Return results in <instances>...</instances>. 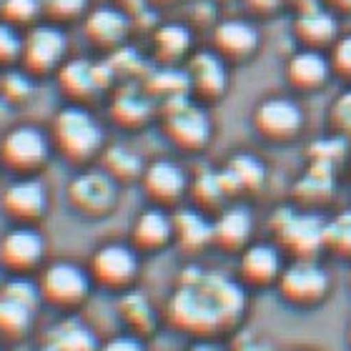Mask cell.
Wrapping results in <instances>:
<instances>
[{"label": "cell", "instance_id": "1", "mask_svg": "<svg viewBox=\"0 0 351 351\" xmlns=\"http://www.w3.org/2000/svg\"><path fill=\"white\" fill-rule=\"evenodd\" d=\"M246 308L243 286L213 271H186L171 293L166 316L173 329L198 339H211L234 329Z\"/></svg>", "mask_w": 351, "mask_h": 351}, {"label": "cell", "instance_id": "2", "mask_svg": "<svg viewBox=\"0 0 351 351\" xmlns=\"http://www.w3.org/2000/svg\"><path fill=\"white\" fill-rule=\"evenodd\" d=\"M48 136L53 143V154L63 156L66 161L78 163V166L93 161L106 148L103 125L83 103H68L60 110H56Z\"/></svg>", "mask_w": 351, "mask_h": 351}, {"label": "cell", "instance_id": "3", "mask_svg": "<svg viewBox=\"0 0 351 351\" xmlns=\"http://www.w3.org/2000/svg\"><path fill=\"white\" fill-rule=\"evenodd\" d=\"M53 156L51 136L33 123L10 125L0 136V169L13 176H38Z\"/></svg>", "mask_w": 351, "mask_h": 351}, {"label": "cell", "instance_id": "4", "mask_svg": "<svg viewBox=\"0 0 351 351\" xmlns=\"http://www.w3.org/2000/svg\"><path fill=\"white\" fill-rule=\"evenodd\" d=\"M36 281L43 304L60 308V311H73V308L83 306L93 289V278L88 269L75 261L43 263Z\"/></svg>", "mask_w": 351, "mask_h": 351}, {"label": "cell", "instance_id": "5", "mask_svg": "<svg viewBox=\"0 0 351 351\" xmlns=\"http://www.w3.org/2000/svg\"><path fill=\"white\" fill-rule=\"evenodd\" d=\"M158 108H161L163 131L173 146L181 151H201L208 146L213 125L204 106L191 101L189 95H176L163 101Z\"/></svg>", "mask_w": 351, "mask_h": 351}, {"label": "cell", "instance_id": "6", "mask_svg": "<svg viewBox=\"0 0 351 351\" xmlns=\"http://www.w3.org/2000/svg\"><path fill=\"white\" fill-rule=\"evenodd\" d=\"M68 58V36L60 23L38 21L36 25L23 30V53L21 63L30 75L43 78L48 73H56L63 60Z\"/></svg>", "mask_w": 351, "mask_h": 351}, {"label": "cell", "instance_id": "7", "mask_svg": "<svg viewBox=\"0 0 351 351\" xmlns=\"http://www.w3.org/2000/svg\"><path fill=\"white\" fill-rule=\"evenodd\" d=\"M66 201L78 216L103 219L118 204V181L103 169H86L68 181Z\"/></svg>", "mask_w": 351, "mask_h": 351}, {"label": "cell", "instance_id": "8", "mask_svg": "<svg viewBox=\"0 0 351 351\" xmlns=\"http://www.w3.org/2000/svg\"><path fill=\"white\" fill-rule=\"evenodd\" d=\"M48 241L43 231L28 223H13L0 236V266L10 276H30L43 269Z\"/></svg>", "mask_w": 351, "mask_h": 351}, {"label": "cell", "instance_id": "9", "mask_svg": "<svg viewBox=\"0 0 351 351\" xmlns=\"http://www.w3.org/2000/svg\"><path fill=\"white\" fill-rule=\"evenodd\" d=\"M141 261L133 243L108 241L93 251L88 261V274L93 284L108 289V291H128L133 281L138 278Z\"/></svg>", "mask_w": 351, "mask_h": 351}, {"label": "cell", "instance_id": "10", "mask_svg": "<svg viewBox=\"0 0 351 351\" xmlns=\"http://www.w3.org/2000/svg\"><path fill=\"white\" fill-rule=\"evenodd\" d=\"M0 211L13 223L38 226L51 211V191L38 176H15L0 193Z\"/></svg>", "mask_w": 351, "mask_h": 351}, {"label": "cell", "instance_id": "11", "mask_svg": "<svg viewBox=\"0 0 351 351\" xmlns=\"http://www.w3.org/2000/svg\"><path fill=\"white\" fill-rule=\"evenodd\" d=\"M60 93L66 95L68 103H83L93 101L95 95H101L108 88L113 78V68L108 63H95L88 58H66L63 66L56 71Z\"/></svg>", "mask_w": 351, "mask_h": 351}, {"label": "cell", "instance_id": "12", "mask_svg": "<svg viewBox=\"0 0 351 351\" xmlns=\"http://www.w3.org/2000/svg\"><path fill=\"white\" fill-rule=\"evenodd\" d=\"M278 291L291 304L314 306L329 291V274L311 258H296L291 266L281 269Z\"/></svg>", "mask_w": 351, "mask_h": 351}, {"label": "cell", "instance_id": "13", "mask_svg": "<svg viewBox=\"0 0 351 351\" xmlns=\"http://www.w3.org/2000/svg\"><path fill=\"white\" fill-rule=\"evenodd\" d=\"M324 226L316 216H301V213H278L274 221V231H276L278 241L286 251H291L296 258L314 256L319 246H324Z\"/></svg>", "mask_w": 351, "mask_h": 351}, {"label": "cell", "instance_id": "14", "mask_svg": "<svg viewBox=\"0 0 351 351\" xmlns=\"http://www.w3.org/2000/svg\"><path fill=\"white\" fill-rule=\"evenodd\" d=\"M301 108L291 98H266L254 110V128L269 141H289L301 131Z\"/></svg>", "mask_w": 351, "mask_h": 351}, {"label": "cell", "instance_id": "15", "mask_svg": "<svg viewBox=\"0 0 351 351\" xmlns=\"http://www.w3.org/2000/svg\"><path fill=\"white\" fill-rule=\"evenodd\" d=\"M141 183H143L146 196L156 206L178 204L191 186L186 171L176 161H169V158H158V161L148 163L143 169V176H141Z\"/></svg>", "mask_w": 351, "mask_h": 351}, {"label": "cell", "instance_id": "16", "mask_svg": "<svg viewBox=\"0 0 351 351\" xmlns=\"http://www.w3.org/2000/svg\"><path fill=\"white\" fill-rule=\"evenodd\" d=\"M186 78H189V88L196 95H201L204 101H216L226 93L228 86L226 60L216 51L193 53L186 66Z\"/></svg>", "mask_w": 351, "mask_h": 351}, {"label": "cell", "instance_id": "17", "mask_svg": "<svg viewBox=\"0 0 351 351\" xmlns=\"http://www.w3.org/2000/svg\"><path fill=\"white\" fill-rule=\"evenodd\" d=\"M131 30L128 10L113 5L93 8L83 15V33L98 48H116L123 43V38Z\"/></svg>", "mask_w": 351, "mask_h": 351}, {"label": "cell", "instance_id": "18", "mask_svg": "<svg viewBox=\"0 0 351 351\" xmlns=\"http://www.w3.org/2000/svg\"><path fill=\"white\" fill-rule=\"evenodd\" d=\"M158 103L146 90V86H136V83H125L113 93L110 98V118L123 128H141L151 121L156 113Z\"/></svg>", "mask_w": 351, "mask_h": 351}, {"label": "cell", "instance_id": "19", "mask_svg": "<svg viewBox=\"0 0 351 351\" xmlns=\"http://www.w3.org/2000/svg\"><path fill=\"white\" fill-rule=\"evenodd\" d=\"M258 48V30L254 23L228 18L213 28V51L223 60H243Z\"/></svg>", "mask_w": 351, "mask_h": 351}, {"label": "cell", "instance_id": "20", "mask_svg": "<svg viewBox=\"0 0 351 351\" xmlns=\"http://www.w3.org/2000/svg\"><path fill=\"white\" fill-rule=\"evenodd\" d=\"M173 241V216L163 211V206L146 208L136 216L131 228V243L136 251H161Z\"/></svg>", "mask_w": 351, "mask_h": 351}, {"label": "cell", "instance_id": "21", "mask_svg": "<svg viewBox=\"0 0 351 351\" xmlns=\"http://www.w3.org/2000/svg\"><path fill=\"white\" fill-rule=\"evenodd\" d=\"M281 254L271 243H249L241 251V281L249 286H269L281 276Z\"/></svg>", "mask_w": 351, "mask_h": 351}, {"label": "cell", "instance_id": "22", "mask_svg": "<svg viewBox=\"0 0 351 351\" xmlns=\"http://www.w3.org/2000/svg\"><path fill=\"white\" fill-rule=\"evenodd\" d=\"M254 231V216L243 206H228L213 221V243L226 251H243Z\"/></svg>", "mask_w": 351, "mask_h": 351}, {"label": "cell", "instance_id": "23", "mask_svg": "<svg viewBox=\"0 0 351 351\" xmlns=\"http://www.w3.org/2000/svg\"><path fill=\"white\" fill-rule=\"evenodd\" d=\"M173 241L183 251H201L213 243V221L198 208H181L173 213Z\"/></svg>", "mask_w": 351, "mask_h": 351}, {"label": "cell", "instance_id": "24", "mask_svg": "<svg viewBox=\"0 0 351 351\" xmlns=\"http://www.w3.org/2000/svg\"><path fill=\"white\" fill-rule=\"evenodd\" d=\"M221 178L226 183L228 193H254L266 181V169L256 156L239 154L226 163V169L221 171Z\"/></svg>", "mask_w": 351, "mask_h": 351}, {"label": "cell", "instance_id": "25", "mask_svg": "<svg viewBox=\"0 0 351 351\" xmlns=\"http://www.w3.org/2000/svg\"><path fill=\"white\" fill-rule=\"evenodd\" d=\"M43 346L48 351H98V339L88 324L78 319H63L45 334Z\"/></svg>", "mask_w": 351, "mask_h": 351}, {"label": "cell", "instance_id": "26", "mask_svg": "<svg viewBox=\"0 0 351 351\" xmlns=\"http://www.w3.org/2000/svg\"><path fill=\"white\" fill-rule=\"evenodd\" d=\"M38 308L13 299L10 293L0 291V339L8 341H18L25 339L33 329Z\"/></svg>", "mask_w": 351, "mask_h": 351}, {"label": "cell", "instance_id": "27", "mask_svg": "<svg viewBox=\"0 0 351 351\" xmlns=\"http://www.w3.org/2000/svg\"><path fill=\"white\" fill-rule=\"evenodd\" d=\"M118 314H121V319L128 324L131 334H136V337H151L156 331V324H158L156 308L138 291L123 293V299L118 301Z\"/></svg>", "mask_w": 351, "mask_h": 351}, {"label": "cell", "instance_id": "28", "mask_svg": "<svg viewBox=\"0 0 351 351\" xmlns=\"http://www.w3.org/2000/svg\"><path fill=\"white\" fill-rule=\"evenodd\" d=\"M286 75L296 88H319L329 75V63L322 53L301 51L289 60Z\"/></svg>", "mask_w": 351, "mask_h": 351}, {"label": "cell", "instance_id": "29", "mask_svg": "<svg viewBox=\"0 0 351 351\" xmlns=\"http://www.w3.org/2000/svg\"><path fill=\"white\" fill-rule=\"evenodd\" d=\"M103 158V171L108 176H113L118 183L125 181H138L143 176L146 163L136 151H131L128 146H108L101 151Z\"/></svg>", "mask_w": 351, "mask_h": 351}, {"label": "cell", "instance_id": "30", "mask_svg": "<svg viewBox=\"0 0 351 351\" xmlns=\"http://www.w3.org/2000/svg\"><path fill=\"white\" fill-rule=\"evenodd\" d=\"M154 48L158 60L163 63H176L186 58L191 48V30L181 23H166L154 33Z\"/></svg>", "mask_w": 351, "mask_h": 351}, {"label": "cell", "instance_id": "31", "mask_svg": "<svg viewBox=\"0 0 351 351\" xmlns=\"http://www.w3.org/2000/svg\"><path fill=\"white\" fill-rule=\"evenodd\" d=\"M36 93V75H30L23 66L0 68V101L8 106H23Z\"/></svg>", "mask_w": 351, "mask_h": 351}, {"label": "cell", "instance_id": "32", "mask_svg": "<svg viewBox=\"0 0 351 351\" xmlns=\"http://www.w3.org/2000/svg\"><path fill=\"white\" fill-rule=\"evenodd\" d=\"M296 30L299 36L306 40V43H324V40H331L334 33H337V23L329 13H324L322 8H308L304 10L296 23Z\"/></svg>", "mask_w": 351, "mask_h": 351}, {"label": "cell", "instance_id": "33", "mask_svg": "<svg viewBox=\"0 0 351 351\" xmlns=\"http://www.w3.org/2000/svg\"><path fill=\"white\" fill-rule=\"evenodd\" d=\"M189 191L191 196H193V201L198 204V208H219L231 196L223 178H221V171L219 173H201L189 186Z\"/></svg>", "mask_w": 351, "mask_h": 351}, {"label": "cell", "instance_id": "34", "mask_svg": "<svg viewBox=\"0 0 351 351\" xmlns=\"http://www.w3.org/2000/svg\"><path fill=\"white\" fill-rule=\"evenodd\" d=\"M331 166H324V163H314L308 173L296 183V196L301 201H324L326 196H331Z\"/></svg>", "mask_w": 351, "mask_h": 351}, {"label": "cell", "instance_id": "35", "mask_svg": "<svg viewBox=\"0 0 351 351\" xmlns=\"http://www.w3.org/2000/svg\"><path fill=\"white\" fill-rule=\"evenodd\" d=\"M0 18L25 30L43 21V5L40 0H0Z\"/></svg>", "mask_w": 351, "mask_h": 351}, {"label": "cell", "instance_id": "36", "mask_svg": "<svg viewBox=\"0 0 351 351\" xmlns=\"http://www.w3.org/2000/svg\"><path fill=\"white\" fill-rule=\"evenodd\" d=\"M23 30L13 23L0 18V68H10L21 63Z\"/></svg>", "mask_w": 351, "mask_h": 351}, {"label": "cell", "instance_id": "37", "mask_svg": "<svg viewBox=\"0 0 351 351\" xmlns=\"http://www.w3.org/2000/svg\"><path fill=\"white\" fill-rule=\"evenodd\" d=\"M324 246L341 256H351V213H341L324 226Z\"/></svg>", "mask_w": 351, "mask_h": 351}, {"label": "cell", "instance_id": "38", "mask_svg": "<svg viewBox=\"0 0 351 351\" xmlns=\"http://www.w3.org/2000/svg\"><path fill=\"white\" fill-rule=\"evenodd\" d=\"M43 5V18L53 23L75 21L88 13V0H40Z\"/></svg>", "mask_w": 351, "mask_h": 351}, {"label": "cell", "instance_id": "39", "mask_svg": "<svg viewBox=\"0 0 351 351\" xmlns=\"http://www.w3.org/2000/svg\"><path fill=\"white\" fill-rule=\"evenodd\" d=\"M228 351H274V344L266 337H261L258 331L246 329L241 334H236L234 344Z\"/></svg>", "mask_w": 351, "mask_h": 351}, {"label": "cell", "instance_id": "40", "mask_svg": "<svg viewBox=\"0 0 351 351\" xmlns=\"http://www.w3.org/2000/svg\"><path fill=\"white\" fill-rule=\"evenodd\" d=\"M98 351H146L143 341L136 334H123V337H113L106 344L98 346Z\"/></svg>", "mask_w": 351, "mask_h": 351}, {"label": "cell", "instance_id": "41", "mask_svg": "<svg viewBox=\"0 0 351 351\" xmlns=\"http://www.w3.org/2000/svg\"><path fill=\"white\" fill-rule=\"evenodd\" d=\"M334 121H337V125L344 131L346 138L351 141V93L341 95L339 103L334 106Z\"/></svg>", "mask_w": 351, "mask_h": 351}, {"label": "cell", "instance_id": "42", "mask_svg": "<svg viewBox=\"0 0 351 351\" xmlns=\"http://www.w3.org/2000/svg\"><path fill=\"white\" fill-rule=\"evenodd\" d=\"M334 66L341 71V73L351 75V36L341 38L334 48Z\"/></svg>", "mask_w": 351, "mask_h": 351}, {"label": "cell", "instance_id": "43", "mask_svg": "<svg viewBox=\"0 0 351 351\" xmlns=\"http://www.w3.org/2000/svg\"><path fill=\"white\" fill-rule=\"evenodd\" d=\"M254 10H258V13H266V10H276L281 3H286V0H246Z\"/></svg>", "mask_w": 351, "mask_h": 351}, {"label": "cell", "instance_id": "44", "mask_svg": "<svg viewBox=\"0 0 351 351\" xmlns=\"http://www.w3.org/2000/svg\"><path fill=\"white\" fill-rule=\"evenodd\" d=\"M189 351H226V349H221L219 344H213L211 339H198Z\"/></svg>", "mask_w": 351, "mask_h": 351}, {"label": "cell", "instance_id": "45", "mask_svg": "<svg viewBox=\"0 0 351 351\" xmlns=\"http://www.w3.org/2000/svg\"><path fill=\"white\" fill-rule=\"evenodd\" d=\"M118 3H121V8H123V10H128V13H131V10H138V8H143V3H146V0H118Z\"/></svg>", "mask_w": 351, "mask_h": 351}, {"label": "cell", "instance_id": "46", "mask_svg": "<svg viewBox=\"0 0 351 351\" xmlns=\"http://www.w3.org/2000/svg\"><path fill=\"white\" fill-rule=\"evenodd\" d=\"M8 276H10V274H8V271H5V269H3V266H0V291H3V286H5Z\"/></svg>", "mask_w": 351, "mask_h": 351}, {"label": "cell", "instance_id": "47", "mask_svg": "<svg viewBox=\"0 0 351 351\" xmlns=\"http://www.w3.org/2000/svg\"><path fill=\"white\" fill-rule=\"evenodd\" d=\"M334 3H339V5H344V8H351V0H334Z\"/></svg>", "mask_w": 351, "mask_h": 351}, {"label": "cell", "instance_id": "48", "mask_svg": "<svg viewBox=\"0 0 351 351\" xmlns=\"http://www.w3.org/2000/svg\"><path fill=\"white\" fill-rule=\"evenodd\" d=\"M158 3H176V0H158Z\"/></svg>", "mask_w": 351, "mask_h": 351}, {"label": "cell", "instance_id": "49", "mask_svg": "<svg viewBox=\"0 0 351 351\" xmlns=\"http://www.w3.org/2000/svg\"><path fill=\"white\" fill-rule=\"evenodd\" d=\"M349 341H351V326H349Z\"/></svg>", "mask_w": 351, "mask_h": 351}]
</instances>
